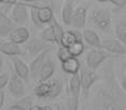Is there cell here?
<instances>
[{
    "mask_svg": "<svg viewBox=\"0 0 126 110\" xmlns=\"http://www.w3.org/2000/svg\"><path fill=\"white\" fill-rule=\"evenodd\" d=\"M103 83L97 90L96 106L98 110H126V94L114 82L112 68L106 69Z\"/></svg>",
    "mask_w": 126,
    "mask_h": 110,
    "instance_id": "cell-1",
    "label": "cell"
},
{
    "mask_svg": "<svg viewBox=\"0 0 126 110\" xmlns=\"http://www.w3.org/2000/svg\"><path fill=\"white\" fill-rule=\"evenodd\" d=\"M89 20L101 32L107 34L112 32V13L110 8H94L89 12Z\"/></svg>",
    "mask_w": 126,
    "mask_h": 110,
    "instance_id": "cell-2",
    "label": "cell"
},
{
    "mask_svg": "<svg viewBox=\"0 0 126 110\" xmlns=\"http://www.w3.org/2000/svg\"><path fill=\"white\" fill-rule=\"evenodd\" d=\"M114 57L113 55L108 54L107 51L102 50V49H91L90 51H88V54L86 55V67L91 71H94L98 68H100V65L106 61L107 59H110Z\"/></svg>",
    "mask_w": 126,
    "mask_h": 110,
    "instance_id": "cell-3",
    "label": "cell"
},
{
    "mask_svg": "<svg viewBox=\"0 0 126 110\" xmlns=\"http://www.w3.org/2000/svg\"><path fill=\"white\" fill-rule=\"evenodd\" d=\"M80 83H82V90L84 92V96L85 98L88 96V93L90 91V88L93 87V85L98 81V74L94 71L89 70L85 65H80Z\"/></svg>",
    "mask_w": 126,
    "mask_h": 110,
    "instance_id": "cell-4",
    "label": "cell"
},
{
    "mask_svg": "<svg viewBox=\"0 0 126 110\" xmlns=\"http://www.w3.org/2000/svg\"><path fill=\"white\" fill-rule=\"evenodd\" d=\"M51 50L52 49H47V50L43 51L41 54H39L37 57H35V58L31 61V63L28 64V68H30V76L33 78L34 81H36V82H37L39 73H40L41 69H43L47 58L50 56Z\"/></svg>",
    "mask_w": 126,
    "mask_h": 110,
    "instance_id": "cell-5",
    "label": "cell"
},
{
    "mask_svg": "<svg viewBox=\"0 0 126 110\" xmlns=\"http://www.w3.org/2000/svg\"><path fill=\"white\" fill-rule=\"evenodd\" d=\"M26 83L22 78H20L15 74L14 72L11 73L10 75V80H9V83H8V91L10 92V94L15 98H22L25 96L26 94V86H25Z\"/></svg>",
    "mask_w": 126,
    "mask_h": 110,
    "instance_id": "cell-6",
    "label": "cell"
},
{
    "mask_svg": "<svg viewBox=\"0 0 126 110\" xmlns=\"http://www.w3.org/2000/svg\"><path fill=\"white\" fill-rule=\"evenodd\" d=\"M30 17V10L23 3V1H16L11 10V21L13 24L24 25Z\"/></svg>",
    "mask_w": 126,
    "mask_h": 110,
    "instance_id": "cell-7",
    "label": "cell"
},
{
    "mask_svg": "<svg viewBox=\"0 0 126 110\" xmlns=\"http://www.w3.org/2000/svg\"><path fill=\"white\" fill-rule=\"evenodd\" d=\"M100 49L107 51L110 55H113V56L126 55V46L115 38H106L101 40Z\"/></svg>",
    "mask_w": 126,
    "mask_h": 110,
    "instance_id": "cell-8",
    "label": "cell"
},
{
    "mask_svg": "<svg viewBox=\"0 0 126 110\" xmlns=\"http://www.w3.org/2000/svg\"><path fill=\"white\" fill-rule=\"evenodd\" d=\"M26 49H27L28 55L34 59L43 51L47 50V49H52V46H50L46 41H44L41 38L33 37L28 40L27 45H26Z\"/></svg>",
    "mask_w": 126,
    "mask_h": 110,
    "instance_id": "cell-9",
    "label": "cell"
},
{
    "mask_svg": "<svg viewBox=\"0 0 126 110\" xmlns=\"http://www.w3.org/2000/svg\"><path fill=\"white\" fill-rule=\"evenodd\" d=\"M12 64H13V72L17 75L20 78H22L25 83H28L30 81V68L23 59L20 57H12L11 58Z\"/></svg>",
    "mask_w": 126,
    "mask_h": 110,
    "instance_id": "cell-10",
    "label": "cell"
},
{
    "mask_svg": "<svg viewBox=\"0 0 126 110\" xmlns=\"http://www.w3.org/2000/svg\"><path fill=\"white\" fill-rule=\"evenodd\" d=\"M8 37H9L10 41L16 44V45H21V44H24L27 40H30L31 34L28 28L24 27V26H20V27L14 28Z\"/></svg>",
    "mask_w": 126,
    "mask_h": 110,
    "instance_id": "cell-11",
    "label": "cell"
},
{
    "mask_svg": "<svg viewBox=\"0 0 126 110\" xmlns=\"http://www.w3.org/2000/svg\"><path fill=\"white\" fill-rule=\"evenodd\" d=\"M54 72H56V63L52 60L50 56L47 58L46 62H45L43 69H41L40 73H39V76L37 80V83L39 82H46V81L51 80V77L53 76Z\"/></svg>",
    "mask_w": 126,
    "mask_h": 110,
    "instance_id": "cell-12",
    "label": "cell"
},
{
    "mask_svg": "<svg viewBox=\"0 0 126 110\" xmlns=\"http://www.w3.org/2000/svg\"><path fill=\"white\" fill-rule=\"evenodd\" d=\"M87 10L84 7H77L75 8L74 15L72 19V25L75 30H80V28L85 27L86 21H87Z\"/></svg>",
    "mask_w": 126,
    "mask_h": 110,
    "instance_id": "cell-13",
    "label": "cell"
},
{
    "mask_svg": "<svg viewBox=\"0 0 126 110\" xmlns=\"http://www.w3.org/2000/svg\"><path fill=\"white\" fill-rule=\"evenodd\" d=\"M74 4H75V2L71 1V0H65L62 4L61 19H62L63 24L66 26H71V24H72V19H73V15H74V11H75Z\"/></svg>",
    "mask_w": 126,
    "mask_h": 110,
    "instance_id": "cell-14",
    "label": "cell"
},
{
    "mask_svg": "<svg viewBox=\"0 0 126 110\" xmlns=\"http://www.w3.org/2000/svg\"><path fill=\"white\" fill-rule=\"evenodd\" d=\"M14 30V24L8 15L0 11V37H7Z\"/></svg>",
    "mask_w": 126,
    "mask_h": 110,
    "instance_id": "cell-15",
    "label": "cell"
},
{
    "mask_svg": "<svg viewBox=\"0 0 126 110\" xmlns=\"http://www.w3.org/2000/svg\"><path fill=\"white\" fill-rule=\"evenodd\" d=\"M51 85H52L51 80L46 81V82H39L36 84L35 87H34L33 94L36 97L47 100V98H48L49 94H50V91H51Z\"/></svg>",
    "mask_w": 126,
    "mask_h": 110,
    "instance_id": "cell-16",
    "label": "cell"
},
{
    "mask_svg": "<svg viewBox=\"0 0 126 110\" xmlns=\"http://www.w3.org/2000/svg\"><path fill=\"white\" fill-rule=\"evenodd\" d=\"M0 54L7 55V56L12 57H19L22 55V48L20 45L12 43V41H4L1 46H0Z\"/></svg>",
    "mask_w": 126,
    "mask_h": 110,
    "instance_id": "cell-17",
    "label": "cell"
},
{
    "mask_svg": "<svg viewBox=\"0 0 126 110\" xmlns=\"http://www.w3.org/2000/svg\"><path fill=\"white\" fill-rule=\"evenodd\" d=\"M80 65H82V63H80L79 60L77 58H73L72 57L71 59L62 62L61 68L65 73H69L71 75H75V74H78V73H79Z\"/></svg>",
    "mask_w": 126,
    "mask_h": 110,
    "instance_id": "cell-18",
    "label": "cell"
},
{
    "mask_svg": "<svg viewBox=\"0 0 126 110\" xmlns=\"http://www.w3.org/2000/svg\"><path fill=\"white\" fill-rule=\"evenodd\" d=\"M83 38L89 46L94 47V49L100 48L101 46V39L99 35L93 30H85L83 32Z\"/></svg>",
    "mask_w": 126,
    "mask_h": 110,
    "instance_id": "cell-19",
    "label": "cell"
},
{
    "mask_svg": "<svg viewBox=\"0 0 126 110\" xmlns=\"http://www.w3.org/2000/svg\"><path fill=\"white\" fill-rule=\"evenodd\" d=\"M69 90H70V95L71 96L79 97L80 91H82V83H80L79 73L71 76L70 83H69Z\"/></svg>",
    "mask_w": 126,
    "mask_h": 110,
    "instance_id": "cell-20",
    "label": "cell"
},
{
    "mask_svg": "<svg viewBox=\"0 0 126 110\" xmlns=\"http://www.w3.org/2000/svg\"><path fill=\"white\" fill-rule=\"evenodd\" d=\"M38 17L43 24H50L51 21L54 19V12L49 7L40 8L38 9Z\"/></svg>",
    "mask_w": 126,
    "mask_h": 110,
    "instance_id": "cell-21",
    "label": "cell"
},
{
    "mask_svg": "<svg viewBox=\"0 0 126 110\" xmlns=\"http://www.w3.org/2000/svg\"><path fill=\"white\" fill-rule=\"evenodd\" d=\"M114 34L116 36L117 40L126 46V22L125 21H119L115 24Z\"/></svg>",
    "mask_w": 126,
    "mask_h": 110,
    "instance_id": "cell-22",
    "label": "cell"
},
{
    "mask_svg": "<svg viewBox=\"0 0 126 110\" xmlns=\"http://www.w3.org/2000/svg\"><path fill=\"white\" fill-rule=\"evenodd\" d=\"M40 38L48 44H58L56 35H54V32H53V30H52V27L50 25L47 26L46 28L43 30V32L40 33Z\"/></svg>",
    "mask_w": 126,
    "mask_h": 110,
    "instance_id": "cell-23",
    "label": "cell"
},
{
    "mask_svg": "<svg viewBox=\"0 0 126 110\" xmlns=\"http://www.w3.org/2000/svg\"><path fill=\"white\" fill-rule=\"evenodd\" d=\"M74 43H76V38H75V35H74V33H73V31H66V32H64V34H63L59 46L65 47V48H70Z\"/></svg>",
    "mask_w": 126,
    "mask_h": 110,
    "instance_id": "cell-24",
    "label": "cell"
},
{
    "mask_svg": "<svg viewBox=\"0 0 126 110\" xmlns=\"http://www.w3.org/2000/svg\"><path fill=\"white\" fill-rule=\"evenodd\" d=\"M49 25L51 26L52 30H53V32H54V35H56V38H57V41H58V45H60V41H61V38H62V36H63V34H64L65 31H63V27L61 26V24L57 21L56 18L51 21V23Z\"/></svg>",
    "mask_w": 126,
    "mask_h": 110,
    "instance_id": "cell-25",
    "label": "cell"
},
{
    "mask_svg": "<svg viewBox=\"0 0 126 110\" xmlns=\"http://www.w3.org/2000/svg\"><path fill=\"white\" fill-rule=\"evenodd\" d=\"M84 50H85V46H84V44L80 43V41H76V43H74L69 48V51H70L71 56H72L73 58L79 57L84 52Z\"/></svg>",
    "mask_w": 126,
    "mask_h": 110,
    "instance_id": "cell-26",
    "label": "cell"
},
{
    "mask_svg": "<svg viewBox=\"0 0 126 110\" xmlns=\"http://www.w3.org/2000/svg\"><path fill=\"white\" fill-rule=\"evenodd\" d=\"M57 58L61 61V63L72 58V56H71V54L69 51V48H65V47L60 46L59 49H58V51H57Z\"/></svg>",
    "mask_w": 126,
    "mask_h": 110,
    "instance_id": "cell-27",
    "label": "cell"
},
{
    "mask_svg": "<svg viewBox=\"0 0 126 110\" xmlns=\"http://www.w3.org/2000/svg\"><path fill=\"white\" fill-rule=\"evenodd\" d=\"M66 108L67 110H78L79 108V97L76 96H69L66 100Z\"/></svg>",
    "mask_w": 126,
    "mask_h": 110,
    "instance_id": "cell-28",
    "label": "cell"
},
{
    "mask_svg": "<svg viewBox=\"0 0 126 110\" xmlns=\"http://www.w3.org/2000/svg\"><path fill=\"white\" fill-rule=\"evenodd\" d=\"M16 105H19L20 107L24 108L25 110H30L32 107L34 106L33 105V97H32V96H26L25 95L24 97H22L19 101H17Z\"/></svg>",
    "mask_w": 126,
    "mask_h": 110,
    "instance_id": "cell-29",
    "label": "cell"
},
{
    "mask_svg": "<svg viewBox=\"0 0 126 110\" xmlns=\"http://www.w3.org/2000/svg\"><path fill=\"white\" fill-rule=\"evenodd\" d=\"M30 10V18L31 20L33 21V23L35 24V26L37 27H41L44 24L40 22L39 20V17H38V9H35V8H32V9H28Z\"/></svg>",
    "mask_w": 126,
    "mask_h": 110,
    "instance_id": "cell-30",
    "label": "cell"
},
{
    "mask_svg": "<svg viewBox=\"0 0 126 110\" xmlns=\"http://www.w3.org/2000/svg\"><path fill=\"white\" fill-rule=\"evenodd\" d=\"M9 80H10V75L8 73H1L0 74V92L3 91V88L8 86Z\"/></svg>",
    "mask_w": 126,
    "mask_h": 110,
    "instance_id": "cell-31",
    "label": "cell"
},
{
    "mask_svg": "<svg viewBox=\"0 0 126 110\" xmlns=\"http://www.w3.org/2000/svg\"><path fill=\"white\" fill-rule=\"evenodd\" d=\"M110 3L112 6H114V8L116 10H122L126 6V0H111Z\"/></svg>",
    "mask_w": 126,
    "mask_h": 110,
    "instance_id": "cell-32",
    "label": "cell"
},
{
    "mask_svg": "<svg viewBox=\"0 0 126 110\" xmlns=\"http://www.w3.org/2000/svg\"><path fill=\"white\" fill-rule=\"evenodd\" d=\"M119 84H120V87L122 88V91L126 94V75H122L119 78Z\"/></svg>",
    "mask_w": 126,
    "mask_h": 110,
    "instance_id": "cell-33",
    "label": "cell"
},
{
    "mask_svg": "<svg viewBox=\"0 0 126 110\" xmlns=\"http://www.w3.org/2000/svg\"><path fill=\"white\" fill-rule=\"evenodd\" d=\"M73 33H74L75 35V38H76V41H80V43H83V33H80L78 30H72Z\"/></svg>",
    "mask_w": 126,
    "mask_h": 110,
    "instance_id": "cell-34",
    "label": "cell"
},
{
    "mask_svg": "<svg viewBox=\"0 0 126 110\" xmlns=\"http://www.w3.org/2000/svg\"><path fill=\"white\" fill-rule=\"evenodd\" d=\"M4 98H6V93H4V91H1L0 92V109L4 105Z\"/></svg>",
    "mask_w": 126,
    "mask_h": 110,
    "instance_id": "cell-35",
    "label": "cell"
},
{
    "mask_svg": "<svg viewBox=\"0 0 126 110\" xmlns=\"http://www.w3.org/2000/svg\"><path fill=\"white\" fill-rule=\"evenodd\" d=\"M56 110H67L66 105L63 103H58L56 105Z\"/></svg>",
    "mask_w": 126,
    "mask_h": 110,
    "instance_id": "cell-36",
    "label": "cell"
},
{
    "mask_svg": "<svg viewBox=\"0 0 126 110\" xmlns=\"http://www.w3.org/2000/svg\"><path fill=\"white\" fill-rule=\"evenodd\" d=\"M6 110H25V109H24V108H22V107H20L19 105L14 104V105H12V106L8 107Z\"/></svg>",
    "mask_w": 126,
    "mask_h": 110,
    "instance_id": "cell-37",
    "label": "cell"
},
{
    "mask_svg": "<svg viewBox=\"0 0 126 110\" xmlns=\"http://www.w3.org/2000/svg\"><path fill=\"white\" fill-rule=\"evenodd\" d=\"M41 110H53V108L50 105H44V106H41Z\"/></svg>",
    "mask_w": 126,
    "mask_h": 110,
    "instance_id": "cell-38",
    "label": "cell"
},
{
    "mask_svg": "<svg viewBox=\"0 0 126 110\" xmlns=\"http://www.w3.org/2000/svg\"><path fill=\"white\" fill-rule=\"evenodd\" d=\"M2 68H3V57H2V55L0 54V72H1Z\"/></svg>",
    "mask_w": 126,
    "mask_h": 110,
    "instance_id": "cell-39",
    "label": "cell"
},
{
    "mask_svg": "<svg viewBox=\"0 0 126 110\" xmlns=\"http://www.w3.org/2000/svg\"><path fill=\"white\" fill-rule=\"evenodd\" d=\"M30 110H41V106H38V105H34L33 107Z\"/></svg>",
    "mask_w": 126,
    "mask_h": 110,
    "instance_id": "cell-40",
    "label": "cell"
},
{
    "mask_svg": "<svg viewBox=\"0 0 126 110\" xmlns=\"http://www.w3.org/2000/svg\"><path fill=\"white\" fill-rule=\"evenodd\" d=\"M3 43H4V41L2 40V38H1V37H0V46H1V45H2V44H3Z\"/></svg>",
    "mask_w": 126,
    "mask_h": 110,
    "instance_id": "cell-41",
    "label": "cell"
},
{
    "mask_svg": "<svg viewBox=\"0 0 126 110\" xmlns=\"http://www.w3.org/2000/svg\"><path fill=\"white\" fill-rule=\"evenodd\" d=\"M124 69L126 70V61H125V63H124Z\"/></svg>",
    "mask_w": 126,
    "mask_h": 110,
    "instance_id": "cell-42",
    "label": "cell"
}]
</instances>
